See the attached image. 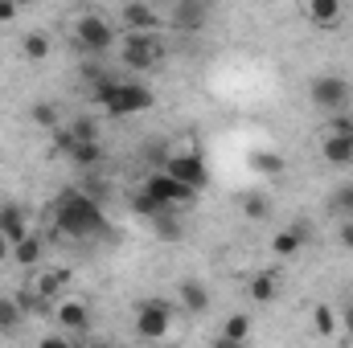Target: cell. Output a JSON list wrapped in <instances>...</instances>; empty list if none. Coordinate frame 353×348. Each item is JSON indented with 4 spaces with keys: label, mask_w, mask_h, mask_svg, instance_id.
<instances>
[{
    "label": "cell",
    "mask_w": 353,
    "mask_h": 348,
    "mask_svg": "<svg viewBox=\"0 0 353 348\" xmlns=\"http://www.w3.org/2000/svg\"><path fill=\"white\" fill-rule=\"evenodd\" d=\"M132 209H136L140 217H161V213H169V209H161V205H157V201H152V197H148L144 188L136 193V201H132Z\"/></svg>",
    "instance_id": "27"
},
{
    "label": "cell",
    "mask_w": 353,
    "mask_h": 348,
    "mask_svg": "<svg viewBox=\"0 0 353 348\" xmlns=\"http://www.w3.org/2000/svg\"><path fill=\"white\" fill-rule=\"evenodd\" d=\"M33 119H37L41 127H50V131H58V107H50V102H37V107H33Z\"/></svg>",
    "instance_id": "28"
},
{
    "label": "cell",
    "mask_w": 353,
    "mask_h": 348,
    "mask_svg": "<svg viewBox=\"0 0 353 348\" xmlns=\"http://www.w3.org/2000/svg\"><path fill=\"white\" fill-rule=\"evenodd\" d=\"M312 324H316L321 336H333V332H337V312H333L329 303H321V307L312 312Z\"/></svg>",
    "instance_id": "23"
},
{
    "label": "cell",
    "mask_w": 353,
    "mask_h": 348,
    "mask_svg": "<svg viewBox=\"0 0 353 348\" xmlns=\"http://www.w3.org/2000/svg\"><path fill=\"white\" fill-rule=\"evenodd\" d=\"M74 348H103V345H74Z\"/></svg>",
    "instance_id": "38"
},
{
    "label": "cell",
    "mask_w": 353,
    "mask_h": 348,
    "mask_svg": "<svg viewBox=\"0 0 353 348\" xmlns=\"http://www.w3.org/2000/svg\"><path fill=\"white\" fill-rule=\"evenodd\" d=\"M4 259H12V242H8V238L0 234V262H4Z\"/></svg>",
    "instance_id": "35"
},
{
    "label": "cell",
    "mask_w": 353,
    "mask_h": 348,
    "mask_svg": "<svg viewBox=\"0 0 353 348\" xmlns=\"http://www.w3.org/2000/svg\"><path fill=\"white\" fill-rule=\"evenodd\" d=\"M0 234H4L12 246L29 238V221H25V209H21V205H12V201L0 205Z\"/></svg>",
    "instance_id": "9"
},
{
    "label": "cell",
    "mask_w": 353,
    "mask_h": 348,
    "mask_svg": "<svg viewBox=\"0 0 353 348\" xmlns=\"http://www.w3.org/2000/svg\"><path fill=\"white\" fill-rule=\"evenodd\" d=\"M214 348H247V345H239V340H226V336H218V345Z\"/></svg>",
    "instance_id": "36"
},
{
    "label": "cell",
    "mask_w": 353,
    "mask_h": 348,
    "mask_svg": "<svg viewBox=\"0 0 353 348\" xmlns=\"http://www.w3.org/2000/svg\"><path fill=\"white\" fill-rule=\"evenodd\" d=\"M37 348H74V345H70V340H62V336H46Z\"/></svg>",
    "instance_id": "34"
},
{
    "label": "cell",
    "mask_w": 353,
    "mask_h": 348,
    "mask_svg": "<svg viewBox=\"0 0 353 348\" xmlns=\"http://www.w3.org/2000/svg\"><path fill=\"white\" fill-rule=\"evenodd\" d=\"M58 144L70 152V160H74L79 168H94V164H99V156H103L99 140H94V144H70V140H58Z\"/></svg>",
    "instance_id": "15"
},
{
    "label": "cell",
    "mask_w": 353,
    "mask_h": 348,
    "mask_svg": "<svg viewBox=\"0 0 353 348\" xmlns=\"http://www.w3.org/2000/svg\"><path fill=\"white\" fill-rule=\"evenodd\" d=\"M12 262H21V266L41 262V238H37V234H29L25 242H17V246H12Z\"/></svg>",
    "instance_id": "17"
},
{
    "label": "cell",
    "mask_w": 353,
    "mask_h": 348,
    "mask_svg": "<svg viewBox=\"0 0 353 348\" xmlns=\"http://www.w3.org/2000/svg\"><path fill=\"white\" fill-rule=\"evenodd\" d=\"M176 303H181L185 312L201 316V312L210 307V295H205V287H201V283H193V279H189V283H181V287H176Z\"/></svg>",
    "instance_id": "14"
},
{
    "label": "cell",
    "mask_w": 353,
    "mask_h": 348,
    "mask_svg": "<svg viewBox=\"0 0 353 348\" xmlns=\"http://www.w3.org/2000/svg\"><path fill=\"white\" fill-rule=\"evenodd\" d=\"M275 291H279V279H275L271 270L251 279V299H255V303H271V299H275Z\"/></svg>",
    "instance_id": "18"
},
{
    "label": "cell",
    "mask_w": 353,
    "mask_h": 348,
    "mask_svg": "<svg viewBox=\"0 0 353 348\" xmlns=\"http://www.w3.org/2000/svg\"><path fill=\"white\" fill-rule=\"evenodd\" d=\"M210 21V8L205 4H197V0H176L173 4V29H201Z\"/></svg>",
    "instance_id": "11"
},
{
    "label": "cell",
    "mask_w": 353,
    "mask_h": 348,
    "mask_svg": "<svg viewBox=\"0 0 353 348\" xmlns=\"http://www.w3.org/2000/svg\"><path fill=\"white\" fill-rule=\"evenodd\" d=\"M25 320V312L17 307V299H0V332H12Z\"/></svg>",
    "instance_id": "25"
},
{
    "label": "cell",
    "mask_w": 353,
    "mask_h": 348,
    "mask_svg": "<svg viewBox=\"0 0 353 348\" xmlns=\"http://www.w3.org/2000/svg\"><path fill=\"white\" fill-rule=\"evenodd\" d=\"M25 58L29 62H41V58H50V37L46 33H25Z\"/></svg>",
    "instance_id": "20"
},
{
    "label": "cell",
    "mask_w": 353,
    "mask_h": 348,
    "mask_svg": "<svg viewBox=\"0 0 353 348\" xmlns=\"http://www.w3.org/2000/svg\"><path fill=\"white\" fill-rule=\"evenodd\" d=\"M345 328H350V332H353V307H350V312H345Z\"/></svg>",
    "instance_id": "37"
},
{
    "label": "cell",
    "mask_w": 353,
    "mask_h": 348,
    "mask_svg": "<svg viewBox=\"0 0 353 348\" xmlns=\"http://www.w3.org/2000/svg\"><path fill=\"white\" fill-rule=\"evenodd\" d=\"M144 193L161 205V209H181V205H193V188H185L181 180H173L169 173H152L148 180H144Z\"/></svg>",
    "instance_id": "5"
},
{
    "label": "cell",
    "mask_w": 353,
    "mask_h": 348,
    "mask_svg": "<svg viewBox=\"0 0 353 348\" xmlns=\"http://www.w3.org/2000/svg\"><path fill=\"white\" fill-rule=\"evenodd\" d=\"M304 17H308L312 25L329 29V25L341 21V4H337V0H308V4H304Z\"/></svg>",
    "instance_id": "13"
},
{
    "label": "cell",
    "mask_w": 353,
    "mask_h": 348,
    "mask_svg": "<svg viewBox=\"0 0 353 348\" xmlns=\"http://www.w3.org/2000/svg\"><path fill=\"white\" fill-rule=\"evenodd\" d=\"M157 226H161V238H176V234H181V230H176V221L169 217V213H161V217H157Z\"/></svg>",
    "instance_id": "31"
},
{
    "label": "cell",
    "mask_w": 353,
    "mask_h": 348,
    "mask_svg": "<svg viewBox=\"0 0 353 348\" xmlns=\"http://www.w3.org/2000/svg\"><path fill=\"white\" fill-rule=\"evenodd\" d=\"M247 332H251V320H247V316H230V320L222 324V336H226V340L247 345Z\"/></svg>",
    "instance_id": "24"
},
{
    "label": "cell",
    "mask_w": 353,
    "mask_h": 348,
    "mask_svg": "<svg viewBox=\"0 0 353 348\" xmlns=\"http://www.w3.org/2000/svg\"><path fill=\"white\" fill-rule=\"evenodd\" d=\"M350 94H353V87L345 78H337V74H325V78L312 83V102L321 111H333V115H341L350 107Z\"/></svg>",
    "instance_id": "6"
},
{
    "label": "cell",
    "mask_w": 353,
    "mask_h": 348,
    "mask_svg": "<svg viewBox=\"0 0 353 348\" xmlns=\"http://www.w3.org/2000/svg\"><path fill=\"white\" fill-rule=\"evenodd\" d=\"M165 173L181 180L185 188H205V180H210V168H205V160H201V152H193V148H185V152H173L169 156V164H165Z\"/></svg>",
    "instance_id": "4"
},
{
    "label": "cell",
    "mask_w": 353,
    "mask_h": 348,
    "mask_svg": "<svg viewBox=\"0 0 353 348\" xmlns=\"http://www.w3.org/2000/svg\"><path fill=\"white\" fill-rule=\"evenodd\" d=\"M329 135H345V140H353V115H333Z\"/></svg>",
    "instance_id": "30"
},
{
    "label": "cell",
    "mask_w": 353,
    "mask_h": 348,
    "mask_svg": "<svg viewBox=\"0 0 353 348\" xmlns=\"http://www.w3.org/2000/svg\"><path fill=\"white\" fill-rule=\"evenodd\" d=\"M243 213H247L251 221H263L267 213H271V205H267L263 193H247V197H243Z\"/></svg>",
    "instance_id": "22"
},
{
    "label": "cell",
    "mask_w": 353,
    "mask_h": 348,
    "mask_svg": "<svg viewBox=\"0 0 353 348\" xmlns=\"http://www.w3.org/2000/svg\"><path fill=\"white\" fill-rule=\"evenodd\" d=\"M271 250H275L279 259L296 254V250H300V230H279V234H275V242H271Z\"/></svg>",
    "instance_id": "21"
},
{
    "label": "cell",
    "mask_w": 353,
    "mask_h": 348,
    "mask_svg": "<svg viewBox=\"0 0 353 348\" xmlns=\"http://www.w3.org/2000/svg\"><path fill=\"white\" fill-rule=\"evenodd\" d=\"M337 238H341V246H345V250H353V221H345V226L337 230Z\"/></svg>",
    "instance_id": "33"
},
{
    "label": "cell",
    "mask_w": 353,
    "mask_h": 348,
    "mask_svg": "<svg viewBox=\"0 0 353 348\" xmlns=\"http://www.w3.org/2000/svg\"><path fill=\"white\" fill-rule=\"evenodd\" d=\"M321 152L329 164H353V140H345V135H329Z\"/></svg>",
    "instance_id": "16"
},
{
    "label": "cell",
    "mask_w": 353,
    "mask_h": 348,
    "mask_svg": "<svg viewBox=\"0 0 353 348\" xmlns=\"http://www.w3.org/2000/svg\"><path fill=\"white\" fill-rule=\"evenodd\" d=\"M4 21H17V4L12 0H0V25Z\"/></svg>",
    "instance_id": "32"
},
{
    "label": "cell",
    "mask_w": 353,
    "mask_h": 348,
    "mask_svg": "<svg viewBox=\"0 0 353 348\" xmlns=\"http://www.w3.org/2000/svg\"><path fill=\"white\" fill-rule=\"evenodd\" d=\"M33 291H37V295H41L46 303H50V299H58V295H62V274H41Z\"/></svg>",
    "instance_id": "26"
},
{
    "label": "cell",
    "mask_w": 353,
    "mask_h": 348,
    "mask_svg": "<svg viewBox=\"0 0 353 348\" xmlns=\"http://www.w3.org/2000/svg\"><path fill=\"white\" fill-rule=\"evenodd\" d=\"M157 58H161V45H157L152 33H128V37H123V62H128L132 70L157 66Z\"/></svg>",
    "instance_id": "8"
},
{
    "label": "cell",
    "mask_w": 353,
    "mask_h": 348,
    "mask_svg": "<svg viewBox=\"0 0 353 348\" xmlns=\"http://www.w3.org/2000/svg\"><path fill=\"white\" fill-rule=\"evenodd\" d=\"M94 98H99L111 115H136V111H148V107H152V94L144 87L119 83V78H111V74H103V78L94 83Z\"/></svg>",
    "instance_id": "2"
},
{
    "label": "cell",
    "mask_w": 353,
    "mask_h": 348,
    "mask_svg": "<svg viewBox=\"0 0 353 348\" xmlns=\"http://www.w3.org/2000/svg\"><path fill=\"white\" fill-rule=\"evenodd\" d=\"M123 25H128V33H152L157 29V8L152 4H128Z\"/></svg>",
    "instance_id": "12"
},
{
    "label": "cell",
    "mask_w": 353,
    "mask_h": 348,
    "mask_svg": "<svg viewBox=\"0 0 353 348\" xmlns=\"http://www.w3.org/2000/svg\"><path fill=\"white\" fill-rule=\"evenodd\" d=\"M58 230L66 234V238H87L94 230H103V213H99V205H94V197L87 193H79V188H66L62 197H58Z\"/></svg>",
    "instance_id": "1"
},
{
    "label": "cell",
    "mask_w": 353,
    "mask_h": 348,
    "mask_svg": "<svg viewBox=\"0 0 353 348\" xmlns=\"http://www.w3.org/2000/svg\"><path fill=\"white\" fill-rule=\"evenodd\" d=\"M333 209H337V213H353V184H341V188L333 193Z\"/></svg>",
    "instance_id": "29"
},
{
    "label": "cell",
    "mask_w": 353,
    "mask_h": 348,
    "mask_svg": "<svg viewBox=\"0 0 353 348\" xmlns=\"http://www.w3.org/2000/svg\"><path fill=\"white\" fill-rule=\"evenodd\" d=\"M74 37H79V45H87L90 54H103V50H111V41H115V29H111V21H103V17H79L74 21Z\"/></svg>",
    "instance_id": "7"
},
{
    "label": "cell",
    "mask_w": 353,
    "mask_h": 348,
    "mask_svg": "<svg viewBox=\"0 0 353 348\" xmlns=\"http://www.w3.org/2000/svg\"><path fill=\"white\" fill-rule=\"evenodd\" d=\"M251 168L263 176H279L283 173V156L279 152H251Z\"/></svg>",
    "instance_id": "19"
},
{
    "label": "cell",
    "mask_w": 353,
    "mask_h": 348,
    "mask_svg": "<svg viewBox=\"0 0 353 348\" xmlns=\"http://www.w3.org/2000/svg\"><path fill=\"white\" fill-rule=\"evenodd\" d=\"M54 320L62 324V328H70V332H87L90 328V312L83 299H62L58 307H54Z\"/></svg>",
    "instance_id": "10"
},
{
    "label": "cell",
    "mask_w": 353,
    "mask_h": 348,
    "mask_svg": "<svg viewBox=\"0 0 353 348\" xmlns=\"http://www.w3.org/2000/svg\"><path fill=\"white\" fill-rule=\"evenodd\" d=\"M136 332H140L144 340H165V336L173 332V307H169L165 299L140 303V312H136Z\"/></svg>",
    "instance_id": "3"
}]
</instances>
